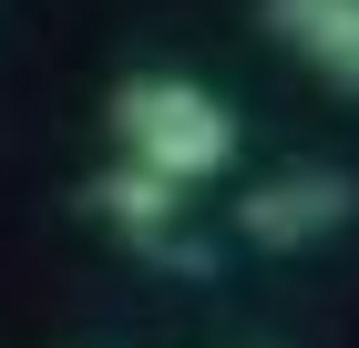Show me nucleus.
<instances>
[{"mask_svg": "<svg viewBox=\"0 0 359 348\" xmlns=\"http://www.w3.org/2000/svg\"><path fill=\"white\" fill-rule=\"evenodd\" d=\"M113 144H123V164L195 195L236 164V113L185 72H134V82H113Z\"/></svg>", "mask_w": 359, "mask_h": 348, "instance_id": "f257e3e1", "label": "nucleus"}, {"mask_svg": "<svg viewBox=\"0 0 359 348\" xmlns=\"http://www.w3.org/2000/svg\"><path fill=\"white\" fill-rule=\"evenodd\" d=\"M339 225H359V174H339V164H287V174L236 195V236L267 246V256H308Z\"/></svg>", "mask_w": 359, "mask_h": 348, "instance_id": "f03ea898", "label": "nucleus"}, {"mask_svg": "<svg viewBox=\"0 0 359 348\" xmlns=\"http://www.w3.org/2000/svg\"><path fill=\"white\" fill-rule=\"evenodd\" d=\"M257 21L329 82V92L359 103V0H257Z\"/></svg>", "mask_w": 359, "mask_h": 348, "instance_id": "20e7f679", "label": "nucleus"}, {"mask_svg": "<svg viewBox=\"0 0 359 348\" xmlns=\"http://www.w3.org/2000/svg\"><path fill=\"white\" fill-rule=\"evenodd\" d=\"M83 205L103 215L113 236H134L144 256H165V267L205 277V246H185V236H175V205H185V185H165V174H144V164H113V174H93V195H83Z\"/></svg>", "mask_w": 359, "mask_h": 348, "instance_id": "7ed1b4c3", "label": "nucleus"}]
</instances>
